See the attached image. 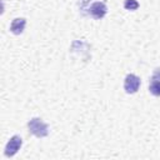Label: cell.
<instances>
[{
    "instance_id": "1",
    "label": "cell",
    "mask_w": 160,
    "mask_h": 160,
    "mask_svg": "<svg viewBox=\"0 0 160 160\" xmlns=\"http://www.w3.org/2000/svg\"><path fill=\"white\" fill-rule=\"evenodd\" d=\"M28 128H29V131L32 135H35L36 138H45L49 134V126H48V124H45L39 118H32L28 122Z\"/></svg>"
},
{
    "instance_id": "2",
    "label": "cell",
    "mask_w": 160,
    "mask_h": 160,
    "mask_svg": "<svg viewBox=\"0 0 160 160\" xmlns=\"http://www.w3.org/2000/svg\"><path fill=\"white\" fill-rule=\"evenodd\" d=\"M140 78L135 74H128L124 80V89L128 94H135L140 88Z\"/></svg>"
},
{
    "instance_id": "3",
    "label": "cell",
    "mask_w": 160,
    "mask_h": 160,
    "mask_svg": "<svg viewBox=\"0 0 160 160\" xmlns=\"http://www.w3.org/2000/svg\"><path fill=\"white\" fill-rule=\"evenodd\" d=\"M22 145V139L19 135H14L6 144L5 146V155L6 156H14L21 148Z\"/></svg>"
},
{
    "instance_id": "4",
    "label": "cell",
    "mask_w": 160,
    "mask_h": 160,
    "mask_svg": "<svg viewBox=\"0 0 160 160\" xmlns=\"http://www.w3.org/2000/svg\"><path fill=\"white\" fill-rule=\"evenodd\" d=\"M89 10H90V14H91V16H92L94 19H102V18L106 15V12H108L106 5H105L104 2H100V1L92 2V4L90 5Z\"/></svg>"
},
{
    "instance_id": "5",
    "label": "cell",
    "mask_w": 160,
    "mask_h": 160,
    "mask_svg": "<svg viewBox=\"0 0 160 160\" xmlns=\"http://www.w3.org/2000/svg\"><path fill=\"white\" fill-rule=\"evenodd\" d=\"M25 25H26V20L24 18H16L12 20V22L10 25V31L15 35H19L24 31Z\"/></svg>"
},
{
    "instance_id": "6",
    "label": "cell",
    "mask_w": 160,
    "mask_h": 160,
    "mask_svg": "<svg viewBox=\"0 0 160 160\" xmlns=\"http://www.w3.org/2000/svg\"><path fill=\"white\" fill-rule=\"evenodd\" d=\"M149 91L155 96H160V80H151L149 85Z\"/></svg>"
},
{
    "instance_id": "7",
    "label": "cell",
    "mask_w": 160,
    "mask_h": 160,
    "mask_svg": "<svg viewBox=\"0 0 160 160\" xmlns=\"http://www.w3.org/2000/svg\"><path fill=\"white\" fill-rule=\"evenodd\" d=\"M124 8L126 10H136L139 8V2H138V0H125Z\"/></svg>"
},
{
    "instance_id": "8",
    "label": "cell",
    "mask_w": 160,
    "mask_h": 160,
    "mask_svg": "<svg viewBox=\"0 0 160 160\" xmlns=\"http://www.w3.org/2000/svg\"><path fill=\"white\" fill-rule=\"evenodd\" d=\"M151 80H160V69H156L151 76Z\"/></svg>"
}]
</instances>
